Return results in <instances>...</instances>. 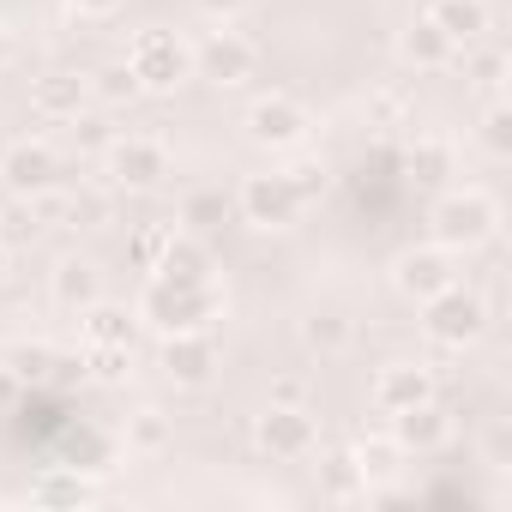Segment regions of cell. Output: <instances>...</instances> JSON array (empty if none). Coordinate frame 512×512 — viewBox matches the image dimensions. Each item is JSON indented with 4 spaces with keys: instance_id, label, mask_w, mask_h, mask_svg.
I'll use <instances>...</instances> for the list:
<instances>
[{
    "instance_id": "obj_20",
    "label": "cell",
    "mask_w": 512,
    "mask_h": 512,
    "mask_svg": "<svg viewBox=\"0 0 512 512\" xmlns=\"http://www.w3.org/2000/svg\"><path fill=\"white\" fill-rule=\"evenodd\" d=\"M31 500L37 506H91L97 500V482L85 470H73V464H55V470H43L31 482Z\"/></svg>"
},
{
    "instance_id": "obj_33",
    "label": "cell",
    "mask_w": 512,
    "mask_h": 512,
    "mask_svg": "<svg viewBox=\"0 0 512 512\" xmlns=\"http://www.w3.org/2000/svg\"><path fill=\"white\" fill-rule=\"evenodd\" d=\"M163 446H169V422L157 410H139L127 422V452H163Z\"/></svg>"
},
{
    "instance_id": "obj_14",
    "label": "cell",
    "mask_w": 512,
    "mask_h": 512,
    "mask_svg": "<svg viewBox=\"0 0 512 512\" xmlns=\"http://www.w3.org/2000/svg\"><path fill=\"white\" fill-rule=\"evenodd\" d=\"M211 272H217V260H211V247H205L199 235H187V229H175V235H169V247H163V260L151 266V278H163V284H217Z\"/></svg>"
},
{
    "instance_id": "obj_3",
    "label": "cell",
    "mask_w": 512,
    "mask_h": 512,
    "mask_svg": "<svg viewBox=\"0 0 512 512\" xmlns=\"http://www.w3.org/2000/svg\"><path fill=\"white\" fill-rule=\"evenodd\" d=\"M127 67H133L145 97H169V91H181L193 79V49L175 31H139L133 49H127Z\"/></svg>"
},
{
    "instance_id": "obj_21",
    "label": "cell",
    "mask_w": 512,
    "mask_h": 512,
    "mask_svg": "<svg viewBox=\"0 0 512 512\" xmlns=\"http://www.w3.org/2000/svg\"><path fill=\"white\" fill-rule=\"evenodd\" d=\"M79 320H85V344H91V350H97V344H133V326H139V314H127V308H115V302H103V296H97Z\"/></svg>"
},
{
    "instance_id": "obj_2",
    "label": "cell",
    "mask_w": 512,
    "mask_h": 512,
    "mask_svg": "<svg viewBox=\"0 0 512 512\" xmlns=\"http://www.w3.org/2000/svg\"><path fill=\"white\" fill-rule=\"evenodd\" d=\"M494 229H500V205H494L482 187L440 193L434 211H428V235H434L446 253H470V247H482Z\"/></svg>"
},
{
    "instance_id": "obj_26",
    "label": "cell",
    "mask_w": 512,
    "mask_h": 512,
    "mask_svg": "<svg viewBox=\"0 0 512 512\" xmlns=\"http://www.w3.org/2000/svg\"><path fill=\"white\" fill-rule=\"evenodd\" d=\"M229 199L223 193H211V187H199V193H187L181 199V223H187V235H205V229H217V223H229Z\"/></svg>"
},
{
    "instance_id": "obj_41",
    "label": "cell",
    "mask_w": 512,
    "mask_h": 512,
    "mask_svg": "<svg viewBox=\"0 0 512 512\" xmlns=\"http://www.w3.org/2000/svg\"><path fill=\"white\" fill-rule=\"evenodd\" d=\"M482 458H488V470H506V428H488V440H482Z\"/></svg>"
},
{
    "instance_id": "obj_12",
    "label": "cell",
    "mask_w": 512,
    "mask_h": 512,
    "mask_svg": "<svg viewBox=\"0 0 512 512\" xmlns=\"http://www.w3.org/2000/svg\"><path fill=\"white\" fill-rule=\"evenodd\" d=\"M157 368L175 386H205L217 374V338L211 332H169L163 350H157Z\"/></svg>"
},
{
    "instance_id": "obj_13",
    "label": "cell",
    "mask_w": 512,
    "mask_h": 512,
    "mask_svg": "<svg viewBox=\"0 0 512 512\" xmlns=\"http://www.w3.org/2000/svg\"><path fill=\"white\" fill-rule=\"evenodd\" d=\"M392 440H398V452H404V458H428V452H440V446L452 440V410H446L440 398L410 404V410H398V416H392Z\"/></svg>"
},
{
    "instance_id": "obj_9",
    "label": "cell",
    "mask_w": 512,
    "mask_h": 512,
    "mask_svg": "<svg viewBox=\"0 0 512 512\" xmlns=\"http://www.w3.org/2000/svg\"><path fill=\"white\" fill-rule=\"evenodd\" d=\"M241 127H247V145H260V151H296L314 133V121H308V109L296 97H260Z\"/></svg>"
},
{
    "instance_id": "obj_44",
    "label": "cell",
    "mask_w": 512,
    "mask_h": 512,
    "mask_svg": "<svg viewBox=\"0 0 512 512\" xmlns=\"http://www.w3.org/2000/svg\"><path fill=\"white\" fill-rule=\"evenodd\" d=\"M13 272V253H7V241H0V278H7Z\"/></svg>"
},
{
    "instance_id": "obj_28",
    "label": "cell",
    "mask_w": 512,
    "mask_h": 512,
    "mask_svg": "<svg viewBox=\"0 0 512 512\" xmlns=\"http://www.w3.org/2000/svg\"><path fill=\"white\" fill-rule=\"evenodd\" d=\"M67 464H73V470H85V476H97V470H109V464H115V440H109V434H97V428H79V434L67 440Z\"/></svg>"
},
{
    "instance_id": "obj_32",
    "label": "cell",
    "mask_w": 512,
    "mask_h": 512,
    "mask_svg": "<svg viewBox=\"0 0 512 512\" xmlns=\"http://www.w3.org/2000/svg\"><path fill=\"white\" fill-rule=\"evenodd\" d=\"M482 151L488 157H512V109L494 97L488 103V115H482Z\"/></svg>"
},
{
    "instance_id": "obj_31",
    "label": "cell",
    "mask_w": 512,
    "mask_h": 512,
    "mask_svg": "<svg viewBox=\"0 0 512 512\" xmlns=\"http://www.w3.org/2000/svg\"><path fill=\"white\" fill-rule=\"evenodd\" d=\"M67 127H73V145H79L85 157H97V151H109V145H115V127H109V115H91V109H79Z\"/></svg>"
},
{
    "instance_id": "obj_27",
    "label": "cell",
    "mask_w": 512,
    "mask_h": 512,
    "mask_svg": "<svg viewBox=\"0 0 512 512\" xmlns=\"http://www.w3.org/2000/svg\"><path fill=\"white\" fill-rule=\"evenodd\" d=\"M85 374H91L97 386H127V374H133V344H97V350H85Z\"/></svg>"
},
{
    "instance_id": "obj_38",
    "label": "cell",
    "mask_w": 512,
    "mask_h": 512,
    "mask_svg": "<svg viewBox=\"0 0 512 512\" xmlns=\"http://www.w3.org/2000/svg\"><path fill=\"white\" fill-rule=\"evenodd\" d=\"M272 404H308V380L302 374H278L272 380Z\"/></svg>"
},
{
    "instance_id": "obj_4",
    "label": "cell",
    "mask_w": 512,
    "mask_h": 512,
    "mask_svg": "<svg viewBox=\"0 0 512 512\" xmlns=\"http://www.w3.org/2000/svg\"><path fill=\"white\" fill-rule=\"evenodd\" d=\"M422 332L440 344V350H470L482 332H488V302L464 284L440 290L434 302H422Z\"/></svg>"
},
{
    "instance_id": "obj_11",
    "label": "cell",
    "mask_w": 512,
    "mask_h": 512,
    "mask_svg": "<svg viewBox=\"0 0 512 512\" xmlns=\"http://www.w3.org/2000/svg\"><path fill=\"white\" fill-rule=\"evenodd\" d=\"M0 187L19 193V199H31V193H43V187H61V157H55V145H43V139H13L7 151H0Z\"/></svg>"
},
{
    "instance_id": "obj_19",
    "label": "cell",
    "mask_w": 512,
    "mask_h": 512,
    "mask_svg": "<svg viewBox=\"0 0 512 512\" xmlns=\"http://www.w3.org/2000/svg\"><path fill=\"white\" fill-rule=\"evenodd\" d=\"M428 19H434L452 43H482V37H488V25H494L488 0H434Z\"/></svg>"
},
{
    "instance_id": "obj_35",
    "label": "cell",
    "mask_w": 512,
    "mask_h": 512,
    "mask_svg": "<svg viewBox=\"0 0 512 512\" xmlns=\"http://www.w3.org/2000/svg\"><path fill=\"white\" fill-rule=\"evenodd\" d=\"M91 374H85V356H73V350H55L49 356V374H43V386L49 392H73V386H85Z\"/></svg>"
},
{
    "instance_id": "obj_37",
    "label": "cell",
    "mask_w": 512,
    "mask_h": 512,
    "mask_svg": "<svg viewBox=\"0 0 512 512\" xmlns=\"http://www.w3.org/2000/svg\"><path fill=\"white\" fill-rule=\"evenodd\" d=\"M470 73H476V85H482L488 97H500V85H506V55H500V49H488V55H476V67H470Z\"/></svg>"
},
{
    "instance_id": "obj_15",
    "label": "cell",
    "mask_w": 512,
    "mask_h": 512,
    "mask_svg": "<svg viewBox=\"0 0 512 512\" xmlns=\"http://www.w3.org/2000/svg\"><path fill=\"white\" fill-rule=\"evenodd\" d=\"M428 398H434V374L416 368V362H386L374 374V410H386V416H398L410 404H428Z\"/></svg>"
},
{
    "instance_id": "obj_40",
    "label": "cell",
    "mask_w": 512,
    "mask_h": 512,
    "mask_svg": "<svg viewBox=\"0 0 512 512\" xmlns=\"http://www.w3.org/2000/svg\"><path fill=\"white\" fill-rule=\"evenodd\" d=\"M19 392H25V380H19V374H13L7 362H0V416H7V410L19 404Z\"/></svg>"
},
{
    "instance_id": "obj_43",
    "label": "cell",
    "mask_w": 512,
    "mask_h": 512,
    "mask_svg": "<svg viewBox=\"0 0 512 512\" xmlns=\"http://www.w3.org/2000/svg\"><path fill=\"white\" fill-rule=\"evenodd\" d=\"M13 61H19V37H13V31H7V25H0V73H7V67H13Z\"/></svg>"
},
{
    "instance_id": "obj_5",
    "label": "cell",
    "mask_w": 512,
    "mask_h": 512,
    "mask_svg": "<svg viewBox=\"0 0 512 512\" xmlns=\"http://www.w3.org/2000/svg\"><path fill=\"white\" fill-rule=\"evenodd\" d=\"M253 446H260L272 464H296L320 446V428L308 416V404H266L260 422H253Z\"/></svg>"
},
{
    "instance_id": "obj_34",
    "label": "cell",
    "mask_w": 512,
    "mask_h": 512,
    "mask_svg": "<svg viewBox=\"0 0 512 512\" xmlns=\"http://www.w3.org/2000/svg\"><path fill=\"white\" fill-rule=\"evenodd\" d=\"M284 175H290V187L302 193V205H308V199H320V193L332 187V169H326L320 157H296V163H290Z\"/></svg>"
},
{
    "instance_id": "obj_10",
    "label": "cell",
    "mask_w": 512,
    "mask_h": 512,
    "mask_svg": "<svg viewBox=\"0 0 512 512\" xmlns=\"http://www.w3.org/2000/svg\"><path fill=\"white\" fill-rule=\"evenodd\" d=\"M109 157V175H115V187H127V193H151L163 175H169V151H163V139H151V133H115V145L103 151Z\"/></svg>"
},
{
    "instance_id": "obj_39",
    "label": "cell",
    "mask_w": 512,
    "mask_h": 512,
    "mask_svg": "<svg viewBox=\"0 0 512 512\" xmlns=\"http://www.w3.org/2000/svg\"><path fill=\"white\" fill-rule=\"evenodd\" d=\"M199 13H205L211 25H235V19L247 13V0H199Z\"/></svg>"
},
{
    "instance_id": "obj_36",
    "label": "cell",
    "mask_w": 512,
    "mask_h": 512,
    "mask_svg": "<svg viewBox=\"0 0 512 512\" xmlns=\"http://www.w3.org/2000/svg\"><path fill=\"white\" fill-rule=\"evenodd\" d=\"M49 356H55V344H19V350L7 356V368H13L19 380L43 386V374H49Z\"/></svg>"
},
{
    "instance_id": "obj_16",
    "label": "cell",
    "mask_w": 512,
    "mask_h": 512,
    "mask_svg": "<svg viewBox=\"0 0 512 512\" xmlns=\"http://www.w3.org/2000/svg\"><path fill=\"white\" fill-rule=\"evenodd\" d=\"M398 55H404V67H416V73H440V67H452L458 43L422 13V19H410V25L398 31Z\"/></svg>"
},
{
    "instance_id": "obj_42",
    "label": "cell",
    "mask_w": 512,
    "mask_h": 512,
    "mask_svg": "<svg viewBox=\"0 0 512 512\" xmlns=\"http://www.w3.org/2000/svg\"><path fill=\"white\" fill-rule=\"evenodd\" d=\"M67 7H73V13H85V19H109L121 0H67Z\"/></svg>"
},
{
    "instance_id": "obj_1",
    "label": "cell",
    "mask_w": 512,
    "mask_h": 512,
    "mask_svg": "<svg viewBox=\"0 0 512 512\" xmlns=\"http://www.w3.org/2000/svg\"><path fill=\"white\" fill-rule=\"evenodd\" d=\"M133 314L157 338H169V332H211V320L223 314V290L217 284H163V278H151Z\"/></svg>"
},
{
    "instance_id": "obj_7",
    "label": "cell",
    "mask_w": 512,
    "mask_h": 512,
    "mask_svg": "<svg viewBox=\"0 0 512 512\" xmlns=\"http://www.w3.org/2000/svg\"><path fill=\"white\" fill-rule=\"evenodd\" d=\"M392 284H398V296L404 302H434L440 290H452L458 284V253H446L440 241H428V247H410V253H398V266H392Z\"/></svg>"
},
{
    "instance_id": "obj_6",
    "label": "cell",
    "mask_w": 512,
    "mask_h": 512,
    "mask_svg": "<svg viewBox=\"0 0 512 512\" xmlns=\"http://www.w3.org/2000/svg\"><path fill=\"white\" fill-rule=\"evenodd\" d=\"M193 73H199L205 85H217V91H235V85H247L253 73H260V49H253L241 31L217 25V31L193 49Z\"/></svg>"
},
{
    "instance_id": "obj_24",
    "label": "cell",
    "mask_w": 512,
    "mask_h": 512,
    "mask_svg": "<svg viewBox=\"0 0 512 512\" xmlns=\"http://www.w3.org/2000/svg\"><path fill=\"white\" fill-rule=\"evenodd\" d=\"M398 458H404V452H398V440H362V446H356V470H362V482H368V488H386V482L404 470Z\"/></svg>"
},
{
    "instance_id": "obj_18",
    "label": "cell",
    "mask_w": 512,
    "mask_h": 512,
    "mask_svg": "<svg viewBox=\"0 0 512 512\" xmlns=\"http://www.w3.org/2000/svg\"><path fill=\"white\" fill-rule=\"evenodd\" d=\"M49 296H55V308L85 314V308L103 296V272H97L91 260H61V266H55V278H49Z\"/></svg>"
},
{
    "instance_id": "obj_23",
    "label": "cell",
    "mask_w": 512,
    "mask_h": 512,
    "mask_svg": "<svg viewBox=\"0 0 512 512\" xmlns=\"http://www.w3.org/2000/svg\"><path fill=\"white\" fill-rule=\"evenodd\" d=\"M85 85H91V97H97L103 109H121V103H133V97H145L127 61H115V67H97V73H91Z\"/></svg>"
},
{
    "instance_id": "obj_30",
    "label": "cell",
    "mask_w": 512,
    "mask_h": 512,
    "mask_svg": "<svg viewBox=\"0 0 512 512\" xmlns=\"http://www.w3.org/2000/svg\"><path fill=\"white\" fill-rule=\"evenodd\" d=\"M169 235H175V223H139V229H133L127 253H133V266H139V272H151V266L163 260V247H169Z\"/></svg>"
},
{
    "instance_id": "obj_25",
    "label": "cell",
    "mask_w": 512,
    "mask_h": 512,
    "mask_svg": "<svg viewBox=\"0 0 512 512\" xmlns=\"http://www.w3.org/2000/svg\"><path fill=\"white\" fill-rule=\"evenodd\" d=\"M404 169H410L422 187H440V181L452 175V151H446L440 139H416V145L404 151Z\"/></svg>"
},
{
    "instance_id": "obj_8",
    "label": "cell",
    "mask_w": 512,
    "mask_h": 512,
    "mask_svg": "<svg viewBox=\"0 0 512 512\" xmlns=\"http://www.w3.org/2000/svg\"><path fill=\"white\" fill-rule=\"evenodd\" d=\"M235 211L253 229H290L302 217V193L290 187V175H247L235 187Z\"/></svg>"
},
{
    "instance_id": "obj_29",
    "label": "cell",
    "mask_w": 512,
    "mask_h": 512,
    "mask_svg": "<svg viewBox=\"0 0 512 512\" xmlns=\"http://www.w3.org/2000/svg\"><path fill=\"white\" fill-rule=\"evenodd\" d=\"M326 494L332 500H368V482L356 470V452H332L326 458Z\"/></svg>"
},
{
    "instance_id": "obj_17",
    "label": "cell",
    "mask_w": 512,
    "mask_h": 512,
    "mask_svg": "<svg viewBox=\"0 0 512 512\" xmlns=\"http://www.w3.org/2000/svg\"><path fill=\"white\" fill-rule=\"evenodd\" d=\"M85 103H91V85H85L79 73H67V67L43 73V79L31 85V109H37L43 121H73Z\"/></svg>"
},
{
    "instance_id": "obj_22",
    "label": "cell",
    "mask_w": 512,
    "mask_h": 512,
    "mask_svg": "<svg viewBox=\"0 0 512 512\" xmlns=\"http://www.w3.org/2000/svg\"><path fill=\"white\" fill-rule=\"evenodd\" d=\"M350 338H356V326H350L338 308H320V314H308V320H302V344H308L314 356H344V350H350Z\"/></svg>"
}]
</instances>
